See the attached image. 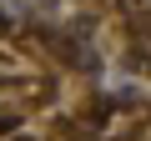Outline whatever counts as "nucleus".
I'll return each instance as SVG.
<instances>
[{"mask_svg": "<svg viewBox=\"0 0 151 141\" xmlns=\"http://www.w3.org/2000/svg\"><path fill=\"white\" fill-rule=\"evenodd\" d=\"M20 141H30V136H20Z\"/></svg>", "mask_w": 151, "mask_h": 141, "instance_id": "nucleus-1", "label": "nucleus"}]
</instances>
